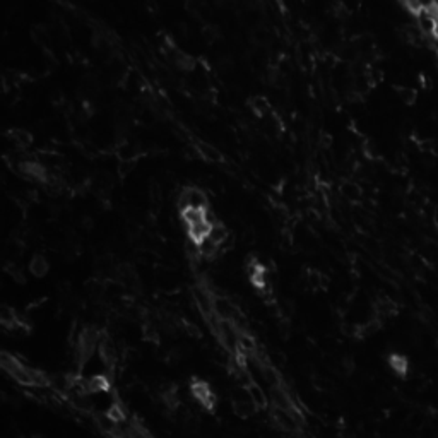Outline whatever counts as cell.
<instances>
[{
	"mask_svg": "<svg viewBox=\"0 0 438 438\" xmlns=\"http://www.w3.org/2000/svg\"><path fill=\"white\" fill-rule=\"evenodd\" d=\"M207 195L206 192L195 187H183L182 192L178 193V209L185 207H198V209H207Z\"/></svg>",
	"mask_w": 438,
	"mask_h": 438,
	"instance_id": "obj_1",
	"label": "cell"
},
{
	"mask_svg": "<svg viewBox=\"0 0 438 438\" xmlns=\"http://www.w3.org/2000/svg\"><path fill=\"white\" fill-rule=\"evenodd\" d=\"M190 390H192V395L195 397V399L201 402L207 411L214 409L217 399H216V394L212 392V389L209 387V384H206L204 380H193Z\"/></svg>",
	"mask_w": 438,
	"mask_h": 438,
	"instance_id": "obj_2",
	"label": "cell"
},
{
	"mask_svg": "<svg viewBox=\"0 0 438 438\" xmlns=\"http://www.w3.org/2000/svg\"><path fill=\"white\" fill-rule=\"evenodd\" d=\"M192 296H193V302L197 303L198 310H201L206 317L214 315V296L211 294V291H209V288L195 286L192 289Z\"/></svg>",
	"mask_w": 438,
	"mask_h": 438,
	"instance_id": "obj_3",
	"label": "cell"
},
{
	"mask_svg": "<svg viewBox=\"0 0 438 438\" xmlns=\"http://www.w3.org/2000/svg\"><path fill=\"white\" fill-rule=\"evenodd\" d=\"M397 34H399L401 42L409 43V45H421L423 38H425L421 29L417 26H412V24H404V26H401L397 29Z\"/></svg>",
	"mask_w": 438,
	"mask_h": 438,
	"instance_id": "obj_4",
	"label": "cell"
},
{
	"mask_svg": "<svg viewBox=\"0 0 438 438\" xmlns=\"http://www.w3.org/2000/svg\"><path fill=\"white\" fill-rule=\"evenodd\" d=\"M211 223L207 221V219H202V221L198 223H193V225H188L187 226V233H188V238H190L192 242H202L204 238L209 236V231H211Z\"/></svg>",
	"mask_w": 438,
	"mask_h": 438,
	"instance_id": "obj_5",
	"label": "cell"
},
{
	"mask_svg": "<svg viewBox=\"0 0 438 438\" xmlns=\"http://www.w3.org/2000/svg\"><path fill=\"white\" fill-rule=\"evenodd\" d=\"M238 312V308L235 307V303L230 302L226 298H219L214 296V313L217 315L219 318H233V315Z\"/></svg>",
	"mask_w": 438,
	"mask_h": 438,
	"instance_id": "obj_6",
	"label": "cell"
},
{
	"mask_svg": "<svg viewBox=\"0 0 438 438\" xmlns=\"http://www.w3.org/2000/svg\"><path fill=\"white\" fill-rule=\"evenodd\" d=\"M416 26L421 29L425 36H433V29H435V19L430 16V12L421 9L416 14Z\"/></svg>",
	"mask_w": 438,
	"mask_h": 438,
	"instance_id": "obj_7",
	"label": "cell"
},
{
	"mask_svg": "<svg viewBox=\"0 0 438 438\" xmlns=\"http://www.w3.org/2000/svg\"><path fill=\"white\" fill-rule=\"evenodd\" d=\"M206 212L207 209H198V207H185L180 211V217L183 221V225H193V223H198L202 219H206Z\"/></svg>",
	"mask_w": 438,
	"mask_h": 438,
	"instance_id": "obj_8",
	"label": "cell"
},
{
	"mask_svg": "<svg viewBox=\"0 0 438 438\" xmlns=\"http://www.w3.org/2000/svg\"><path fill=\"white\" fill-rule=\"evenodd\" d=\"M271 399H272L274 406L283 407V409H291V407H294L291 399H289L288 394H286V390H284L281 385L271 387Z\"/></svg>",
	"mask_w": 438,
	"mask_h": 438,
	"instance_id": "obj_9",
	"label": "cell"
},
{
	"mask_svg": "<svg viewBox=\"0 0 438 438\" xmlns=\"http://www.w3.org/2000/svg\"><path fill=\"white\" fill-rule=\"evenodd\" d=\"M50 271V264L43 255H34L31 261H29V272L33 274L34 277H45Z\"/></svg>",
	"mask_w": 438,
	"mask_h": 438,
	"instance_id": "obj_10",
	"label": "cell"
},
{
	"mask_svg": "<svg viewBox=\"0 0 438 438\" xmlns=\"http://www.w3.org/2000/svg\"><path fill=\"white\" fill-rule=\"evenodd\" d=\"M248 105H250L253 113L257 116H261V118L271 113V105H269V101L264 98V96H253V98L248 101Z\"/></svg>",
	"mask_w": 438,
	"mask_h": 438,
	"instance_id": "obj_11",
	"label": "cell"
},
{
	"mask_svg": "<svg viewBox=\"0 0 438 438\" xmlns=\"http://www.w3.org/2000/svg\"><path fill=\"white\" fill-rule=\"evenodd\" d=\"M197 247H198V253H201V257H206V258H212L219 252V248H221L216 242L211 240L209 236L204 238L202 242H198Z\"/></svg>",
	"mask_w": 438,
	"mask_h": 438,
	"instance_id": "obj_12",
	"label": "cell"
},
{
	"mask_svg": "<svg viewBox=\"0 0 438 438\" xmlns=\"http://www.w3.org/2000/svg\"><path fill=\"white\" fill-rule=\"evenodd\" d=\"M89 392H106L110 389V380L103 373H96L88 379Z\"/></svg>",
	"mask_w": 438,
	"mask_h": 438,
	"instance_id": "obj_13",
	"label": "cell"
},
{
	"mask_svg": "<svg viewBox=\"0 0 438 438\" xmlns=\"http://www.w3.org/2000/svg\"><path fill=\"white\" fill-rule=\"evenodd\" d=\"M247 389H248V394H250L252 401L255 402V406H257V407H266V404H267V397H266V392L262 390V387H261V385L255 384V382H252V384L248 385Z\"/></svg>",
	"mask_w": 438,
	"mask_h": 438,
	"instance_id": "obj_14",
	"label": "cell"
},
{
	"mask_svg": "<svg viewBox=\"0 0 438 438\" xmlns=\"http://www.w3.org/2000/svg\"><path fill=\"white\" fill-rule=\"evenodd\" d=\"M389 365L397 375H402V376L407 373V368H409V363H407V360L402 354H390Z\"/></svg>",
	"mask_w": 438,
	"mask_h": 438,
	"instance_id": "obj_15",
	"label": "cell"
},
{
	"mask_svg": "<svg viewBox=\"0 0 438 438\" xmlns=\"http://www.w3.org/2000/svg\"><path fill=\"white\" fill-rule=\"evenodd\" d=\"M228 236H230V233H228V230L221 225V223H216V225L211 226V231H209V238L216 242L219 247L225 245L226 240H228Z\"/></svg>",
	"mask_w": 438,
	"mask_h": 438,
	"instance_id": "obj_16",
	"label": "cell"
},
{
	"mask_svg": "<svg viewBox=\"0 0 438 438\" xmlns=\"http://www.w3.org/2000/svg\"><path fill=\"white\" fill-rule=\"evenodd\" d=\"M197 149H198V154H201L204 160L209 161V163H219V161H221V152H219L217 149H214L212 146L201 142V144L197 146Z\"/></svg>",
	"mask_w": 438,
	"mask_h": 438,
	"instance_id": "obj_17",
	"label": "cell"
},
{
	"mask_svg": "<svg viewBox=\"0 0 438 438\" xmlns=\"http://www.w3.org/2000/svg\"><path fill=\"white\" fill-rule=\"evenodd\" d=\"M262 375H264V385H267V387L281 385V376H279L277 370H274L271 365L262 366Z\"/></svg>",
	"mask_w": 438,
	"mask_h": 438,
	"instance_id": "obj_18",
	"label": "cell"
},
{
	"mask_svg": "<svg viewBox=\"0 0 438 438\" xmlns=\"http://www.w3.org/2000/svg\"><path fill=\"white\" fill-rule=\"evenodd\" d=\"M395 91H397V94H399L402 103H406V105H414L416 103V99H417L416 89L409 88V86H399V88H395Z\"/></svg>",
	"mask_w": 438,
	"mask_h": 438,
	"instance_id": "obj_19",
	"label": "cell"
},
{
	"mask_svg": "<svg viewBox=\"0 0 438 438\" xmlns=\"http://www.w3.org/2000/svg\"><path fill=\"white\" fill-rule=\"evenodd\" d=\"M341 192H343V195L348 198V201H358L361 197L360 187L353 182H344L343 185H341Z\"/></svg>",
	"mask_w": 438,
	"mask_h": 438,
	"instance_id": "obj_20",
	"label": "cell"
},
{
	"mask_svg": "<svg viewBox=\"0 0 438 438\" xmlns=\"http://www.w3.org/2000/svg\"><path fill=\"white\" fill-rule=\"evenodd\" d=\"M175 62L178 65V69L182 70H193V67H195V60H193L190 55L187 53H182V52H175Z\"/></svg>",
	"mask_w": 438,
	"mask_h": 438,
	"instance_id": "obj_21",
	"label": "cell"
},
{
	"mask_svg": "<svg viewBox=\"0 0 438 438\" xmlns=\"http://www.w3.org/2000/svg\"><path fill=\"white\" fill-rule=\"evenodd\" d=\"M0 322H2V325L4 327H11L12 324H16L17 322V315H16V312H14V310L11 308V307H7V305H4L2 308H0Z\"/></svg>",
	"mask_w": 438,
	"mask_h": 438,
	"instance_id": "obj_22",
	"label": "cell"
},
{
	"mask_svg": "<svg viewBox=\"0 0 438 438\" xmlns=\"http://www.w3.org/2000/svg\"><path fill=\"white\" fill-rule=\"evenodd\" d=\"M11 135H12L14 144H17L19 147H26L31 144V134L23 129H14L11 132Z\"/></svg>",
	"mask_w": 438,
	"mask_h": 438,
	"instance_id": "obj_23",
	"label": "cell"
},
{
	"mask_svg": "<svg viewBox=\"0 0 438 438\" xmlns=\"http://www.w3.org/2000/svg\"><path fill=\"white\" fill-rule=\"evenodd\" d=\"M108 414L113 417V420L116 421V423H120V421H125L127 420V414H125V411H124V407H122L120 404H111L110 407H108Z\"/></svg>",
	"mask_w": 438,
	"mask_h": 438,
	"instance_id": "obj_24",
	"label": "cell"
},
{
	"mask_svg": "<svg viewBox=\"0 0 438 438\" xmlns=\"http://www.w3.org/2000/svg\"><path fill=\"white\" fill-rule=\"evenodd\" d=\"M322 281H324V277H322V274H320V272H317V271H310V272H308V284H310V288H315V289L322 288Z\"/></svg>",
	"mask_w": 438,
	"mask_h": 438,
	"instance_id": "obj_25",
	"label": "cell"
},
{
	"mask_svg": "<svg viewBox=\"0 0 438 438\" xmlns=\"http://www.w3.org/2000/svg\"><path fill=\"white\" fill-rule=\"evenodd\" d=\"M161 197H163L161 187L157 185L156 182H152V183H151V201L154 202V204H160V202H161Z\"/></svg>",
	"mask_w": 438,
	"mask_h": 438,
	"instance_id": "obj_26",
	"label": "cell"
},
{
	"mask_svg": "<svg viewBox=\"0 0 438 438\" xmlns=\"http://www.w3.org/2000/svg\"><path fill=\"white\" fill-rule=\"evenodd\" d=\"M9 272H11V276L14 277V281H17V283H21V284L26 283V277H24L23 271H21V269H17L16 266H14V267H9Z\"/></svg>",
	"mask_w": 438,
	"mask_h": 438,
	"instance_id": "obj_27",
	"label": "cell"
},
{
	"mask_svg": "<svg viewBox=\"0 0 438 438\" xmlns=\"http://www.w3.org/2000/svg\"><path fill=\"white\" fill-rule=\"evenodd\" d=\"M219 36V33H217V29L216 28H212V26H209V28H206V31H204V38L207 39L209 43H212L214 39H216Z\"/></svg>",
	"mask_w": 438,
	"mask_h": 438,
	"instance_id": "obj_28",
	"label": "cell"
},
{
	"mask_svg": "<svg viewBox=\"0 0 438 438\" xmlns=\"http://www.w3.org/2000/svg\"><path fill=\"white\" fill-rule=\"evenodd\" d=\"M402 2H404V6L409 9L411 12H417V11H421V7H420V0H402Z\"/></svg>",
	"mask_w": 438,
	"mask_h": 438,
	"instance_id": "obj_29",
	"label": "cell"
},
{
	"mask_svg": "<svg viewBox=\"0 0 438 438\" xmlns=\"http://www.w3.org/2000/svg\"><path fill=\"white\" fill-rule=\"evenodd\" d=\"M435 4H438L436 0H420V7L425 9V11H428V9L433 7Z\"/></svg>",
	"mask_w": 438,
	"mask_h": 438,
	"instance_id": "obj_30",
	"label": "cell"
}]
</instances>
